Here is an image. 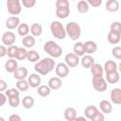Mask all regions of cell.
<instances>
[{
	"label": "cell",
	"instance_id": "cell-20",
	"mask_svg": "<svg viewBox=\"0 0 121 121\" xmlns=\"http://www.w3.org/2000/svg\"><path fill=\"white\" fill-rule=\"evenodd\" d=\"M73 51L74 53L78 56V57H83L86 53L85 51V46H84V43H80V42H78L74 44L73 46Z\"/></svg>",
	"mask_w": 121,
	"mask_h": 121
},
{
	"label": "cell",
	"instance_id": "cell-40",
	"mask_svg": "<svg viewBox=\"0 0 121 121\" xmlns=\"http://www.w3.org/2000/svg\"><path fill=\"white\" fill-rule=\"evenodd\" d=\"M112 55L116 60H121V47L120 46H114L112 49Z\"/></svg>",
	"mask_w": 121,
	"mask_h": 121
},
{
	"label": "cell",
	"instance_id": "cell-41",
	"mask_svg": "<svg viewBox=\"0 0 121 121\" xmlns=\"http://www.w3.org/2000/svg\"><path fill=\"white\" fill-rule=\"evenodd\" d=\"M21 2L23 4V6L25 8H27V9L33 8L36 5V0H22Z\"/></svg>",
	"mask_w": 121,
	"mask_h": 121
},
{
	"label": "cell",
	"instance_id": "cell-25",
	"mask_svg": "<svg viewBox=\"0 0 121 121\" xmlns=\"http://www.w3.org/2000/svg\"><path fill=\"white\" fill-rule=\"evenodd\" d=\"M117 66H118V65H117V63H116L114 60H107V61L105 62L103 69H104V71L106 72V74H108V73H112V72L117 71Z\"/></svg>",
	"mask_w": 121,
	"mask_h": 121
},
{
	"label": "cell",
	"instance_id": "cell-42",
	"mask_svg": "<svg viewBox=\"0 0 121 121\" xmlns=\"http://www.w3.org/2000/svg\"><path fill=\"white\" fill-rule=\"evenodd\" d=\"M92 121H105V116H104V113L100 111H98L95 115L92 118Z\"/></svg>",
	"mask_w": 121,
	"mask_h": 121
},
{
	"label": "cell",
	"instance_id": "cell-7",
	"mask_svg": "<svg viewBox=\"0 0 121 121\" xmlns=\"http://www.w3.org/2000/svg\"><path fill=\"white\" fill-rule=\"evenodd\" d=\"M92 84H93L94 89L99 93L105 92L108 88V82L103 77H93Z\"/></svg>",
	"mask_w": 121,
	"mask_h": 121
},
{
	"label": "cell",
	"instance_id": "cell-44",
	"mask_svg": "<svg viewBox=\"0 0 121 121\" xmlns=\"http://www.w3.org/2000/svg\"><path fill=\"white\" fill-rule=\"evenodd\" d=\"M8 55V48L5 45H0V58H4Z\"/></svg>",
	"mask_w": 121,
	"mask_h": 121
},
{
	"label": "cell",
	"instance_id": "cell-12",
	"mask_svg": "<svg viewBox=\"0 0 121 121\" xmlns=\"http://www.w3.org/2000/svg\"><path fill=\"white\" fill-rule=\"evenodd\" d=\"M27 81H28L29 86L31 88H38V87L41 86L42 78H41V76L38 73H33V74H30L28 76Z\"/></svg>",
	"mask_w": 121,
	"mask_h": 121
},
{
	"label": "cell",
	"instance_id": "cell-39",
	"mask_svg": "<svg viewBox=\"0 0 121 121\" xmlns=\"http://www.w3.org/2000/svg\"><path fill=\"white\" fill-rule=\"evenodd\" d=\"M18 46L16 45H11V46H9L8 47V57L9 59H14L16 58V54H17V51H18Z\"/></svg>",
	"mask_w": 121,
	"mask_h": 121
},
{
	"label": "cell",
	"instance_id": "cell-24",
	"mask_svg": "<svg viewBox=\"0 0 121 121\" xmlns=\"http://www.w3.org/2000/svg\"><path fill=\"white\" fill-rule=\"evenodd\" d=\"M30 33L33 37H39L43 33V26L38 23H33L30 26Z\"/></svg>",
	"mask_w": 121,
	"mask_h": 121
},
{
	"label": "cell",
	"instance_id": "cell-23",
	"mask_svg": "<svg viewBox=\"0 0 121 121\" xmlns=\"http://www.w3.org/2000/svg\"><path fill=\"white\" fill-rule=\"evenodd\" d=\"M106 9L109 12H116L119 9V2L117 0H108L106 2Z\"/></svg>",
	"mask_w": 121,
	"mask_h": 121
},
{
	"label": "cell",
	"instance_id": "cell-46",
	"mask_svg": "<svg viewBox=\"0 0 121 121\" xmlns=\"http://www.w3.org/2000/svg\"><path fill=\"white\" fill-rule=\"evenodd\" d=\"M7 87H8L7 82L4 79H0V92L4 93L6 91V89H7Z\"/></svg>",
	"mask_w": 121,
	"mask_h": 121
},
{
	"label": "cell",
	"instance_id": "cell-31",
	"mask_svg": "<svg viewBox=\"0 0 121 121\" xmlns=\"http://www.w3.org/2000/svg\"><path fill=\"white\" fill-rule=\"evenodd\" d=\"M17 31H18V34L24 38V37H26V36L28 35V33H29V31H30V27H29V26H28L27 24L22 23V24H20V26H18Z\"/></svg>",
	"mask_w": 121,
	"mask_h": 121
},
{
	"label": "cell",
	"instance_id": "cell-5",
	"mask_svg": "<svg viewBox=\"0 0 121 121\" xmlns=\"http://www.w3.org/2000/svg\"><path fill=\"white\" fill-rule=\"evenodd\" d=\"M65 30H66V35H68V37L73 41L79 39V37L81 35L80 26L76 22L67 23V25L65 26Z\"/></svg>",
	"mask_w": 121,
	"mask_h": 121
},
{
	"label": "cell",
	"instance_id": "cell-8",
	"mask_svg": "<svg viewBox=\"0 0 121 121\" xmlns=\"http://www.w3.org/2000/svg\"><path fill=\"white\" fill-rule=\"evenodd\" d=\"M22 2L20 0H8L7 8L9 13L11 15H18L22 11Z\"/></svg>",
	"mask_w": 121,
	"mask_h": 121
},
{
	"label": "cell",
	"instance_id": "cell-3",
	"mask_svg": "<svg viewBox=\"0 0 121 121\" xmlns=\"http://www.w3.org/2000/svg\"><path fill=\"white\" fill-rule=\"evenodd\" d=\"M43 50L47 53L52 59L59 58L62 55V48L53 41H47L43 44Z\"/></svg>",
	"mask_w": 121,
	"mask_h": 121
},
{
	"label": "cell",
	"instance_id": "cell-26",
	"mask_svg": "<svg viewBox=\"0 0 121 121\" xmlns=\"http://www.w3.org/2000/svg\"><path fill=\"white\" fill-rule=\"evenodd\" d=\"M119 78H120V76H119V73L117 71L106 74V81L108 83L115 84V83H117L119 81Z\"/></svg>",
	"mask_w": 121,
	"mask_h": 121
},
{
	"label": "cell",
	"instance_id": "cell-10",
	"mask_svg": "<svg viewBox=\"0 0 121 121\" xmlns=\"http://www.w3.org/2000/svg\"><path fill=\"white\" fill-rule=\"evenodd\" d=\"M64 61L69 67H77L79 64L80 60L75 53H67L64 57Z\"/></svg>",
	"mask_w": 121,
	"mask_h": 121
},
{
	"label": "cell",
	"instance_id": "cell-30",
	"mask_svg": "<svg viewBox=\"0 0 121 121\" xmlns=\"http://www.w3.org/2000/svg\"><path fill=\"white\" fill-rule=\"evenodd\" d=\"M103 72H104L103 67L98 63H95L91 67V73H92L93 77H103L102 76Z\"/></svg>",
	"mask_w": 121,
	"mask_h": 121
},
{
	"label": "cell",
	"instance_id": "cell-2",
	"mask_svg": "<svg viewBox=\"0 0 121 121\" xmlns=\"http://www.w3.org/2000/svg\"><path fill=\"white\" fill-rule=\"evenodd\" d=\"M70 14V3L67 0L56 1V15L60 19H65Z\"/></svg>",
	"mask_w": 121,
	"mask_h": 121
},
{
	"label": "cell",
	"instance_id": "cell-38",
	"mask_svg": "<svg viewBox=\"0 0 121 121\" xmlns=\"http://www.w3.org/2000/svg\"><path fill=\"white\" fill-rule=\"evenodd\" d=\"M27 53H28V51H27L25 47H19L15 59H17V60H24L26 59Z\"/></svg>",
	"mask_w": 121,
	"mask_h": 121
},
{
	"label": "cell",
	"instance_id": "cell-13",
	"mask_svg": "<svg viewBox=\"0 0 121 121\" xmlns=\"http://www.w3.org/2000/svg\"><path fill=\"white\" fill-rule=\"evenodd\" d=\"M110 98H111L112 103H113L115 105H120L121 104V89L120 88H113L111 91Z\"/></svg>",
	"mask_w": 121,
	"mask_h": 121
},
{
	"label": "cell",
	"instance_id": "cell-21",
	"mask_svg": "<svg viewBox=\"0 0 121 121\" xmlns=\"http://www.w3.org/2000/svg\"><path fill=\"white\" fill-rule=\"evenodd\" d=\"M85 51L88 55H92L93 53H95L97 50V44L94 41H87L84 43Z\"/></svg>",
	"mask_w": 121,
	"mask_h": 121
},
{
	"label": "cell",
	"instance_id": "cell-27",
	"mask_svg": "<svg viewBox=\"0 0 121 121\" xmlns=\"http://www.w3.org/2000/svg\"><path fill=\"white\" fill-rule=\"evenodd\" d=\"M64 118L67 120V121H71L73 120L74 118L77 117V110L73 107H68L64 110Z\"/></svg>",
	"mask_w": 121,
	"mask_h": 121
},
{
	"label": "cell",
	"instance_id": "cell-43",
	"mask_svg": "<svg viewBox=\"0 0 121 121\" xmlns=\"http://www.w3.org/2000/svg\"><path fill=\"white\" fill-rule=\"evenodd\" d=\"M89 6H92L94 8H98L102 4V0H88L87 1Z\"/></svg>",
	"mask_w": 121,
	"mask_h": 121
},
{
	"label": "cell",
	"instance_id": "cell-22",
	"mask_svg": "<svg viewBox=\"0 0 121 121\" xmlns=\"http://www.w3.org/2000/svg\"><path fill=\"white\" fill-rule=\"evenodd\" d=\"M98 112V109L95 106V105H89L85 108L84 110V116L87 119H91L95 115V113Z\"/></svg>",
	"mask_w": 121,
	"mask_h": 121
},
{
	"label": "cell",
	"instance_id": "cell-14",
	"mask_svg": "<svg viewBox=\"0 0 121 121\" xmlns=\"http://www.w3.org/2000/svg\"><path fill=\"white\" fill-rule=\"evenodd\" d=\"M20 26V19L17 16H10L6 21V26L8 29H15Z\"/></svg>",
	"mask_w": 121,
	"mask_h": 121
},
{
	"label": "cell",
	"instance_id": "cell-29",
	"mask_svg": "<svg viewBox=\"0 0 121 121\" xmlns=\"http://www.w3.org/2000/svg\"><path fill=\"white\" fill-rule=\"evenodd\" d=\"M77 9H78V11L81 14H85L89 11V4L87 1L85 0H80L78 2V5H77Z\"/></svg>",
	"mask_w": 121,
	"mask_h": 121
},
{
	"label": "cell",
	"instance_id": "cell-32",
	"mask_svg": "<svg viewBox=\"0 0 121 121\" xmlns=\"http://www.w3.org/2000/svg\"><path fill=\"white\" fill-rule=\"evenodd\" d=\"M34 103H35V100H34V98L31 95H26L22 99V104H23L24 108L27 109V110L31 109L34 106Z\"/></svg>",
	"mask_w": 121,
	"mask_h": 121
},
{
	"label": "cell",
	"instance_id": "cell-47",
	"mask_svg": "<svg viewBox=\"0 0 121 121\" xmlns=\"http://www.w3.org/2000/svg\"><path fill=\"white\" fill-rule=\"evenodd\" d=\"M6 101H7V95H5V93H0V105L4 106Z\"/></svg>",
	"mask_w": 121,
	"mask_h": 121
},
{
	"label": "cell",
	"instance_id": "cell-33",
	"mask_svg": "<svg viewBox=\"0 0 121 121\" xmlns=\"http://www.w3.org/2000/svg\"><path fill=\"white\" fill-rule=\"evenodd\" d=\"M51 89L49 88L48 85H41L40 87H38V90H37V93L40 96L42 97H46L48 96L50 94H51Z\"/></svg>",
	"mask_w": 121,
	"mask_h": 121
},
{
	"label": "cell",
	"instance_id": "cell-4",
	"mask_svg": "<svg viewBox=\"0 0 121 121\" xmlns=\"http://www.w3.org/2000/svg\"><path fill=\"white\" fill-rule=\"evenodd\" d=\"M51 34L58 40H63L66 37V30L62 24L59 21H53L50 24Z\"/></svg>",
	"mask_w": 121,
	"mask_h": 121
},
{
	"label": "cell",
	"instance_id": "cell-9",
	"mask_svg": "<svg viewBox=\"0 0 121 121\" xmlns=\"http://www.w3.org/2000/svg\"><path fill=\"white\" fill-rule=\"evenodd\" d=\"M70 72V69H69V66L65 63V62H60L56 65V68H55V73L56 75L58 76V78H66L68 76Z\"/></svg>",
	"mask_w": 121,
	"mask_h": 121
},
{
	"label": "cell",
	"instance_id": "cell-34",
	"mask_svg": "<svg viewBox=\"0 0 121 121\" xmlns=\"http://www.w3.org/2000/svg\"><path fill=\"white\" fill-rule=\"evenodd\" d=\"M26 60L29 61V62H38L40 60V55L37 51L35 50H29L28 53H27V57H26Z\"/></svg>",
	"mask_w": 121,
	"mask_h": 121
},
{
	"label": "cell",
	"instance_id": "cell-36",
	"mask_svg": "<svg viewBox=\"0 0 121 121\" xmlns=\"http://www.w3.org/2000/svg\"><path fill=\"white\" fill-rule=\"evenodd\" d=\"M120 39H121V35H117V34H114L112 32L108 33L107 40L111 44H117L120 42Z\"/></svg>",
	"mask_w": 121,
	"mask_h": 121
},
{
	"label": "cell",
	"instance_id": "cell-45",
	"mask_svg": "<svg viewBox=\"0 0 121 121\" xmlns=\"http://www.w3.org/2000/svg\"><path fill=\"white\" fill-rule=\"evenodd\" d=\"M8 121H22V118L19 114H16V113H13L11 115H9V120Z\"/></svg>",
	"mask_w": 121,
	"mask_h": 121
},
{
	"label": "cell",
	"instance_id": "cell-48",
	"mask_svg": "<svg viewBox=\"0 0 121 121\" xmlns=\"http://www.w3.org/2000/svg\"><path fill=\"white\" fill-rule=\"evenodd\" d=\"M71 121H87V118L85 116H77L76 118H74Z\"/></svg>",
	"mask_w": 121,
	"mask_h": 121
},
{
	"label": "cell",
	"instance_id": "cell-51",
	"mask_svg": "<svg viewBox=\"0 0 121 121\" xmlns=\"http://www.w3.org/2000/svg\"><path fill=\"white\" fill-rule=\"evenodd\" d=\"M55 121H60V120H55Z\"/></svg>",
	"mask_w": 121,
	"mask_h": 121
},
{
	"label": "cell",
	"instance_id": "cell-15",
	"mask_svg": "<svg viewBox=\"0 0 121 121\" xmlns=\"http://www.w3.org/2000/svg\"><path fill=\"white\" fill-rule=\"evenodd\" d=\"M18 62L15 59H9L6 63H5V69L8 73H10V74H13L16 69L18 68Z\"/></svg>",
	"mask_w": 121,
	"mask_h": 121
},
{
	"label": "cell",
	"instance_id": "cell-50",
	"mask_svg": "<svg viewBox=\"0 0 121 121\" xmlns=\"http://www.w3.org/2000/svg\"><path fill=\"white\" fill-rule=\"evenodd\" d=\"M0 121H6L4 117H0Z\"/></svg>",
	"mask_w": 121,
	"mask_h": 121
},
{
	"label": "cell",
	"instance_id": "cell-17",
	"mask_svg": "<svg viewBox=\"0 0 121 121\" xmlns=\"http://www.w3.org/2000/svg\"><path fill=\"white\" fill-rule=\"evenodd\" d=\"M48 86L51 90H59L62 86V81L58 77H52L48 80Z\"/></svg>",
	"mask_w": 121,
	"mask_h": 121
},
{
	"label": "cell",
	"instance_id": "cell-35",
	"mask_svg": "<svg viewBox=\"0 0 121 121\" xmlns=\"http://www.w3.org/2000/svg\"><path fill=\"white\" fill-rule=\"evenodd\" d=\"M16 88L20 91V92H26L28 90L29 88V83L27 80L26 79H21V80H17L16 82Z\"/></svg>",
	"mask_w": 121,
	"mask_h": 121
},
{
	"label": "cell",
	"instance_id": "cell-49",
	"mask_svg": "<svg viewBox=\"0 0 121 121\" xmlns=\"http://www.w3.org/2000/svg\"><path fill=\"white\" fill-rule=\"evenodd\" d=\"M117 70L119 71V73H121V62L118 64V66H117Z\"/></svg>",
	"mask_w": 121,
	"mask_h": 121
},
{
	"label": "cell",
	"instance_id": "cell-18",
	"mask_svg": "<svg viewBox=\"0 0 121 121\" xmlns=\"http://www.w3.org/2000/svg\"><path fill=\"white\" fill-rule=\"evenodd\" d=\"M99 109H100V112H102L103 113H111L112 111V102L109 101V100H101L99 102Z\"/></svg>",
	"mask_w": 121,
	"mask_h": 121
},
{
	"label": "cell",
	"instance_id": "cell-11",
	"mask_svg": "<svg viewBox=\"0 0 121 121\" xmlns=\"http://www.w3.org/2000/svg\"><path fill=\"white\" fill-rule=\"evenodd\" d=\"M1 40H2V43L4 45L11 46L14 44V43L16 41V36L12 31H7V32L3 33Z\"/></svg>",
	"mask_w": 121,
	"mask_h": 121
},
{
	"label": "cell",
	"instance_id": "cell-6",
	"mask_svg": "<svg viewBox=\"0 0 121 121\" xmlns=\"http://www.w3.org/2000/svg\"><path fill=\"white\" fill-rule=\"evenodd\" d=\"M5 95L9 99V104L12 108H17L20 105V91L15 88H10L5 91Z\"/></svg>",
	"mask_w": 121,
	"mask_h": 121
},
{
	"label": "cell",
	"instance_id": "cell-37",
	"mask_svg": "<svg viewBox=\"0 0 121 121\" xmlns=\"http://www.w3.org/2000/svg\"><path fill=\"white\" fill-rule=\"evenodd\" d=\"M110 32L117 34V35H121V23L118 21L112 23V25L110 26Z\"/></svg>",
	"mask_w": 121,
	"mask_h": 121
},
{
	"label": "cell",
	"instance_id": "cell-19",
	"mask_svg": "<svg viewBox=\"0 0 121 121\" xmlns=\"http://www.w3.org/2000/svg\"><path fill=\"white\" fill-rule=\"evenodd\" d=\"M27 74H28L27 69L24 66H21V67H18L16 71L13 73V77L17 80H21V79H25L27 77Z\"/></svg>",
	"mask_w": 121,
	"mask_h": 121
},
{
	"label": "cell",
	"instance_id": "cell-28",
	"mask_svg": "<svg viewBox=\"0 0 121 121\" xmlns=\"http://www.w3.org/2000/svg\"><path fill=\"white\" fill-rule=\"evenodd\" d=\"M35 43H36L35 38L32 35H27V36L24 37L23 40H22V43L25 46V48H31V47H33L35 45Z\"/></svg>",
	"mask_w": 121,
	"mask_h": 121
},
{
	"label": "cell",
	"instance_id": "cell-16",
	"mask_svg": "<svg viewBox=\"0 0 121 121\" xmlns=\"http://www.w3.org/2000/svg\"><path fill=\"white\" fill-rule=\"evenodd\" d=\"M80 63L82 65L83 68H86V69H89L93 66V64H95V59L91 56V55H84L81 60H80Z\"/></svg>",
	"mask_w": 121,
	"mask_h": 121
},
{
	"label": "cell",
	"instance_id": "cell-1",
	"mask_svg": "<svg viewBox=\"0 0 121 121\" xmlns=\"http://www.w3.org/2000/svg\"><path fill=\"white\" fill-rule=\"evenodd\" d=\"M54 68H56V63L52 58H43L34 65V70L36 71V73L43 76L47 75Z\"/></svg>",
	"mask_w": 121,
	"mask_h": 121
}]
</instances>
